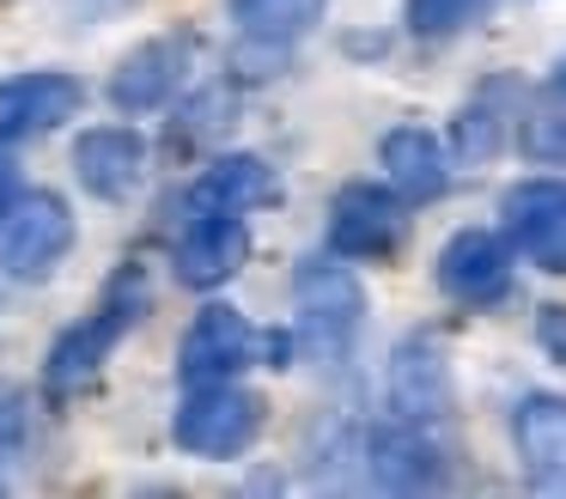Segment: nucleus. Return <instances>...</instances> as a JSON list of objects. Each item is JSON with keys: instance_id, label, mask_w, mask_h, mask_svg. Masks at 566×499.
<instances>
[{"instance_id": "f257e3e1", "label": "nucleus", "mask_w": 566, "mask_h": 499, "mask_svg": "<svg viewBox=\"0 0 566 499\" xmlns=\"http://www.w3.org/2000/svg\"><path fill=\"white\" fill-rule=\"evenodd\" d=\"M140 311H147V280H140V268L128 262V268H116V280L104 287L98 311L80 316L74 329H62V341L50 347V365H43V389H50L55 402L80 396V389L104 372V360L116 353V341L135 329Z\"/></svg>"}, {"instance_id": "f03ea898", "label": "nucleus", "mask_w": 566, "mask_h": 499, "mask_svg": "<svg viewBox=\"0 0 566 499\" xmlns=\"http://www.w3.org/2000/svg\"><path fill=\"white\" fill-rule=\"evenodd\" d=\"M293 292H298V335H305V347L317 353V360L342 365L347 353H354L359 316H366V292H359V280L347 274L342 262L311 256V262L298 268Z\"/></svg>"}, {"instance_id": "7ed1b4c3", "label": "nucleus", "mask_w": 566, "mask_h": 499, "mask_svg": "<svg viewBox=\"0 0 566 499\" xmlns=\"http://www.w3.org/2000/svg\"><path fill=\"white\" fill-rule=\"evenodd\" d=\"M171 433L189 457H238L262 433V396L256 389H238L232 377L226 384H196L189 402L177 408Z\"/></svg>"}, {"instance_id": "20e7f679", "label": "nucleus", "mask_w": 566, "mask_h": 499, "mask_svg": "<svg viewBox=\"0 0 566 499\" xmlns=\"http://www.w3.org/2000/svg\"><path fill=\"white\" fill-rule=\"evenodd\" d=\"M67 250H74V214H67L62 195H7V214H0V268L7 274L43 280Z\"/></svg>"}, {"instance_id": "39448f33", "label": "nucleus", "mask_w": 566, "mask_h": 499, "mask_svg": "<svg viewBox=\"0 0 566 499\" xmlns=\"http://www.w3.org/2000/svg\"><path fill=\"white\" fill-rule=\"evenodd\" d=\"M408 238V207L384 183H347L329 207V250L359 256V262H384Z\"/></svg>"}, {"instance_id": "423d86ee", "label": "nucleus", "mask_w": 566, "mask_h": 499, "mask_svg": "<svg viewBox=\"0 0 566 499\" xmlns=\"http://www.w3.org/2000/svg\"><path fill=\"white\" fill-rule=\"evenodd\" d=\"M256 353H262V335L244 323V311L208 304V311L189 323L184 347H177V377H184L189 389L196 384H226V377H238Z\"/></svg>"}, {"instance_id": "0eeeda50", "label": "nucleus", "mask_w": 566, "mask_h": 499, "mask_svg": "<svg viewBox=\"0 0 566 499\" xmlns=\"http://www.w3.org/2000/svg\"><path fill=\"white\" fill-rule=\"evenodd\" d=\"M505 238L524 262L566 274V183H517L505 189Z\"/></svg>"}, {"instance_id": "6e6552de", "label": "nucleus", "mask_w": 566, "mask_h": 499, "mask_svg": "<svg viewBox=\"0 0 566 499\" xmlns=\"http://www.w3.org/2000/svg\"><path fill=\"white\" fill-rule=\"evenodd\" d=\"M189 61H196V31H171V37H153V43L128 49L111 73V104L116 110H159L165 97L184 85Z\"/></svg>"}, {"instance_id": "1a4fd4ad", "label": "nucleus", "mask_w": 566, "mask_h": 499, "mask_svg": "<svg viewBox=\"0 0 566 499\" xmlns=\"http://www.w3.org/2000/svg\"><path fill=\"white\" fill-rule=\"evenodd\" d=\"M86 85L74 73H13L0 80V141H38V134L62 128L80 110Z\"/></svg>"}, {"instance_id": "9d476101", "label": "nucleus", "mask_w": 566, "mask_h": 499, "mask_svg": "<svg viewBox=\"0 0 566 499\" xmlns=\"http://www.w3.org/2000/svg\"><path fill=\"white\" fill-rule=\"evenodd\" d=\"M439 287L457 304H500L512 292V250L493 231H457L439 256Z\"/></svg>"}, {"instance_id": "9b49d317", "label": "nucleus", "mask_w": 566, "mask_h": 499, "mask_svg": "<svg viewBox=\"0 0 566 499\" xmlns=\"http://www.w3.org/2000/svg\"><path fill=\"white\" fill-rule=\"evenodd\" d=\"M244 262H250V231L238 214H196L189 219L184 243H177V280L184 287H196V292L226 287Z\"/></svg>"}, {"instance_id": "f8f14e48", "label": "nucleus", "mask_w": 566, "mask_h": 499, "mask_svg": "<svg viewBox=\"0 0 566 499\" xmlns=\"http://www.w3.org/2000/svg\"><path fill=\"white\" fill-rule=\"evenodd\" d=\"M390 402L402 420H444L451 414V365L432 335H408L390 360Z\"/></svg>"}, {"instance_id": "ddd939ff", "label": "nucleus", "mask_w": 566, "mask_h": 499, "mask_svg": "<svg viewBox=\"0 0 566 499\" xmlns=\"http://www.w3.org/2000/svg\"><path fill=\"white\" fill-rule=\"evenodd\" d=\"M74 170L98 201H128L147 170V141L135 128H86L74 141Z\"/></svg>"}, {"instance_id": "4468645a", "label": "nucleus", "mask_w": 566, "mask_h": 499, "mask_svg": "<svg viewBox=\"0 0 566 499\" xmlns=\"http://www.w3.org/2000/svg\"><path fill=\"white\" fill-rule=\"evenodd\" d=\"M512 438L530 481L566 493V396H524L512 414Z\"/></svg>"}, {"instance_id": "2eb2a0df", "label": "nucleus", "mask_w": 566, "mask_h": 499, "mask_svg": "<svg viewBox=\"0 0 566 499\" xmlns=\"http://www.w3.org/2000/svg\"><path fill=\"white\" fill-rule=\"evenodd\" d=\"M274 195H281V183H274V170L262 165L256 153H226L196 177V189L184 195V207L189 214H244V207H262V201H274Z\"/></svg>"}, {"instance_id": "dca6fc26", "label": "nucleus", "mask_w": 566, "mask_h": 499, "mask_svg": "<svg viewBox=\"0 0 566 499\" xmlns=\"http://www.w3.org/2000/svg\"><path fill=\"white\" fill-rule=\"evenodd\" d=\"M366 475L378 487H396V493H420V487L444 481V462L415 426H371L366 433Z\"/></svg>"}, {"instance_id": "f3484780", "label": "nucleus", "mask_w": 566, "mask_h": 499, "mask_svg": "<svg viewBox=\"0 0 566 499\" xmlns=\"http://www.w3.org/2000/svg\"><path fill=\"white\" fill-rule=\"evenodd\" d=\"M384 170L408 201H439L444 195V153L427 128H390L384 134Z\"/></svg>"}, {"instance_id": "a211bd4d", "label": "nucleus", "mask_w": 566, "mask_h": 499, "mask_svg": "<svg viewBox=\"0 0 566 499\" xmlns=\"http://www.w3.org/2000/svg\"><path fill=\"white\" fill-rule=\"evenodd\" d=\"M232 122H238V92H232V85H208V92H196L184 104V116H171L165 146H171L177 158H189V153H201L208 141H220Z\"/></svg>"}, {"instance_id": "6ab92c4d", "label": "nucleus", "mask_w": 566, "mask_h": 499, "mask_svg": "<svg viewBox=\"0 0 566 499\" xmlns=\"http://www.w3.org/2000/svg\"><path fill=\"white\" fill-rule=\"evenodd\" d=\"M238 24L262 43H286V37L311 31L323 19V0H232Z\"/></svg>"}, {"instance_id": "aec40b11", "label": "nucleus", "mask_w": 566, "mask_h": 499, "mask_svg": "<svg viewBox=\"0 0 566 499\" xmlns=\"http://www.w3.org/2000/svg\"><path fill=\"white\" fill-rule=\"evenodd\" d=\"M481 12H488V0H408V24L420 37H451L469 19H481Z\"/></svg>"}, {"instance_id": "412c9836", "label": "nucleus", "mask_w": 566, "mask_h": 499, "mask_svg": "<svg viewBox=\"0 0 566 499\" xmlns=\"http://www.w3.org/2000/svg\"><path fill=\"white\" fill-rule=\"evenodd\" d=\"M493 146H500V116H493L488 104H469L463 116H457V153L475 165V158H488Z\"/></svg>"}, {"instance_id": "4be33fe9", "label": "nucleus", "mask_w": 566, "mask_h": 499, "mask_svg": "<svg viewBox=\"0 0 566 499\" xmlns=\"http://www.w3.org/2000/svg\"><path fill=\"white\" fill-rule=\"evenodd\" d=\"M524 146L536 158H548V165H560V158H566V116H536V122H530V134H524Z\"/></svg>"}, {"instance_id": "5701e85b", "label": "nucleus", "mask_w": 566, "mask_h": 499, "mask_svg": "<svg viewBox=\"0 0 566 499\" xmlns=\"http://www.w3.org/2000/svg\"><path fill=\"white\" fill-rule=\"evenodd\" d=\"M25 438V396L13 384H0V457Z\"/></svg>"}, {"instance_id": "b1692460", "label": "nucleus", "mask_w": 566, "mask_h": 499, "mask_svg": "<svg viewBox=\"0 0 566 499\" xmlns=\"http://www.w3.org/2000/svg\"><path fill=\"white\" fill-rule=\"evenodd\" d=\"M536 341L548 347V360H560V365H566V304H542V316H536Z\"/></svg>"}, {"instance_id": "393cba45", "label": "nucleus", "mask_w": 566, "mask_h": 499, "mask_svg": "<svg viewBox=\"0 0 566 499\" xmlns=\"http://www.w3.org/2000/svg\"><path fill=\"white\" fill-rule=\"evenodd\" d=\"M7 195H13V165L0 158V207H7Z\"/></svg>"}, {"instance_id": "a878e982", "label": "nucleus", "mask_w": 566, "mask_h": 499, "mask_svg": "<svg viewBox=\"0 0 566 499\" xmlns=\"http://www.w3.org/2000/svg\"><path fill=\"white\" fill-rule=\"evenodd\" d=\"M554 92H566V61H560V67H554Z\"/></svg>"}]
</instances>
